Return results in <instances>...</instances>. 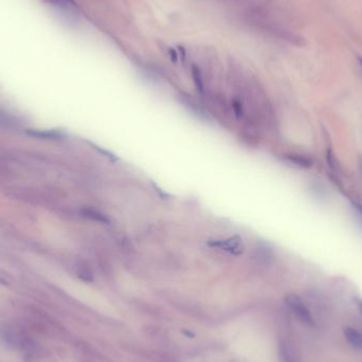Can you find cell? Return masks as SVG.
Returning a JSON list of instances; mask_svg holds the SVG:
<instances>
[{
  "label": "cell",
  "mask_w": 362,
  "mask_h": 362,
  "mask_svg": "<svg viewBox=\"0 0 362 362\" xmlns=\"http://www.w3.org/2000/svg\"><path fill=\"white\" fill-rule=\"evenodd\" d=\"M2 338L9 346L19 350L26 362H41L48 357L47 349L24 324H9L2 331Z\"/></svg>",
  "instance_id": "obj_1"
},
{
  "label": "cell",
  "mask_w": 362,
  "mask_h": 362,
  "mask_svg": "<svg viewBox=\"0 0 362 362\" xmlns=\"http://www.w3.org/2000/svg\"><path fill=\"white\" fill-rule=\"evenodd\" d=\"M25 325L32 334L57 338L61 337L64 330L56 320L41 312H31L25 321Z\"/></svg>",
  "instance_id": "obj_2"
},
{
  "label": "cell",
  "mask_w": 362,
  "mask_h": 362,
  "mask_svg": "<svg viewBox=\"0 0 362 362\" xmlns=\"http://www.w3.org/2000/svg\"><path fill=\"white\" fill-rule=\"evenodd\" d=\"M285 302H286L289 309L292 312V314L297 317V319L305 324L306 326L314 327L315 326V320L314 317L311 314L309 309L307 308L306 305L303 303V301L295 294H289L285 298Z\"/></svg>",
  "instance_id": "obj_3"
},
{
  "label": "cell",
  "mask_w": 362,
  "mask_h": 362,
  "mask_svg": "<svg viewBox=\"0 0 362 362\" xmlns=\"http://www.w3.org/2000/svg\"><path fill=\"white\" fill-rule=\"evenodd\" d=\"M79 362H112L90 344L79 341L75 344Z\"/></svg>",
  "instance_id": "obj_4"
},
{
  "label": "cell",
  "mask_w": 362,
  "mask_h": 362,
  "mask_svg": "<svg viewBox=\"0 0 362 362\" xmlns=\"http://www.w3.org/2000/svg\"><path fill=\"white\" fill-rule=\"evenodd\" d=\"M212 247H216L222 249L224 251L229 252V253L239 254L243 251V245H241V238L239 236H233L231 238L224 239V240H216L210 244Z\"/></svg>",
  "instance_id": "obj_5"
},
{
  "label": "cell",
  "mask_w": 362,
  "mask_h": 362,
  "mask_svg": "<svg viewBox=\"0 0 362 362\" xmlns=\"http://www.w3.org/2000/svg\"><path fill=\"white\" fill-rule=\"evenodd\" d=\"M48 4L58 9L61 13L69 17L79 16V7L74 0H46Z\"/></svg>",
  "instance_id": "obj_6"
},
{
  "label": "cell",
  "mask_w": 362,
  "mask_h": 362,
  "mask_svg": "<svg viewBox=\"0 0 362 362\" xmlns=\"http://www.w3.org/2000/svg\"><path fill=\"white\" fill-rule=\"evenodd\" d=\"M82 215L86 218L90 219L92 222H96L98 224H103V225H109L111 224V219L108 218V216L104 213H102L101 211L92 209V208H84L82 210Z\"/></svg>",
  "instance_id": "obj_7"
},
{
  "label": "cell",
  "mask_w": 362,
  "mask_h": 362,
  "mask_svg": "<svg viewBox=\"0 0 362 362\" xmlns=\"http://www.w3.org/2000/svg\"><path fill=\"white\" fill-rule=\"evenodd\" d=\"M344 337L350 346L362 350V334L359 331L352 327H347L344 330Z\"/></svg>",
  "instance_id": "obj_8"
},
{
  "label": "cell",
  "mask_w": 362,
  "mask_h": 362,
  "mask_svg": "<svg viewBox=\"0 0 362 362\" xmlns=\"http://www.w3.org/2000/svg\"><path fill=\"white\" fill-rule=\"evenodd\" d=\"M183 104L184 106L188 108V111L192 113V115L196 116L199 120L202 121H209V117L203 112V109L200 108L198 105H197L193 100H189V98H183Z\"/></svg>",
  "instance_id": "obj_9"
},
{
  "label": "cell",
  "mask_w": 362,
  "mask_h": 362,
  "mask_svg": "<svg viewBox=\"0 0 362 362\" xmlns=\"http://www.w3.org/2000/svg\"><path fill=\"white\" fill-rule=\"evenodd\" d=\"M28 135L35 137V138H41V139H61L63 138V135L59 131L56 130H37V129H29Z\"/></svg>",
  "instance_id": "obj_10"
},
{
  "label": "cell",
  "mask_w": 362,
  "mask_h": 362,
  "mask_svg": "<svg viewBox=\"0 0 362 362\" xmlns=\"http://www.w3.org/2000/svg\"><path fill=\"white\" fill-rule=\"evenodd\" d=\"M285 159L288 162H291L292 164L300 168H311L313 161L303 155H297V153H290V155H285Z\"/></svg>",
  "instance_id": "obj_11"
},
{
  "label": "cell",
  "mask_w": 362,
  "mask_h": 362,
  "mask_svg": "<svg viewBox=\"0 0 362 362\" xmlns=\"http://www.w3.org/2000/svg\"><path fill=\"white\" fill-rule=\"evenodd\" d=\"M254 253H255V257L263 263H268L273 257V252L271 248H269L267 245L257 246V248L254 250Z\"/></svg>",
  "instance_id": "obj_12"
},
{
  "label": "cell",
  "mask_w": 362,
  "mask_h": 362,
  "mask_svg": "<svg viewBox=\"0 0 362 362\" xmlns=\"http://www.w3.org/2000/svg\"><path fill=\"white\" fill-rule=\"evenodd\" d=\"M192 76L194 80V84L196 86L197 90H199L200 92H203V81H202V76L200 73V70L198 69V67L196 66H193L192 67Z\"/></svg>",
  "instance_id": "obj_13"
},
{
  "label": "cell",
  "mask_w": 362,
  "mask_h": 362,
  "mask_svg": "<svg viewBox=\"0 0 362 362\" xmlns=\"http://www.w3.org/2000/svg\"><path fill=\"white\" fill-rule=\"evenodd\" d=\"M241 104L238 102V101H234L233 102V108H234V114L236 115L237 118H239L241 116V114H243V108H241L240 106Z\"/></svg>",
  "instance_id": "obj_14"
},
{
  "label": "cell",
  "mask_w": 362,
  "mask_h": 362,
  "mask_svg": "<svg viewBox=\"0 0 362 362\" xmlns=\"http://www.w3.org/2000/svg\"><path fill=\"white\" fill-rule=\"evenodd\" d=\"M170 54H171V58H172V60L176 61V59H177V54H176V52L174 51V49H171V50H170Z\"/></svg>",
  "instance_id": "obj_15"
},
{
  "label": "cell",
  "mask_w": 362,
  "mask_h": 362,
  "mask_svg": "<svg viewBox=\"0 0 362 362\" xmlns=\"http://www.w3.org/2000/svg\"><path fill=\"white\" fill-rule=\"evenodd\" d=\"M358 306H359V308H360V311H361V313H362V300H360V301L358 302Z\"/></svg>",
  "instance_id": "obj_16"
},
{
  "label": "cell",
  "mask_w": 362,
  "mask_h": 362,
  "mask_svg": "<svg viewBox=\"0 0 362 362\" xmlns=\"http://www.w3.org/2000/svg\"><path fill=\"white\" fill-rule=\"evenodd\" d=\"M358 62H359L360 66L362 67V57H358Z\"/></svg>",
  "instance_id": "obj_17"
}]
</instances>
